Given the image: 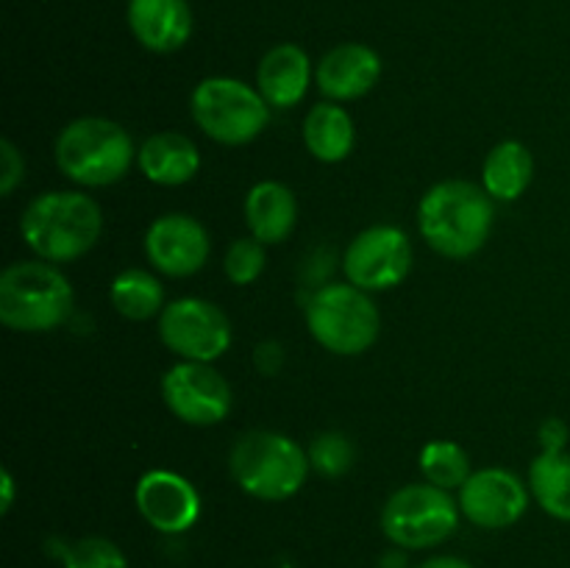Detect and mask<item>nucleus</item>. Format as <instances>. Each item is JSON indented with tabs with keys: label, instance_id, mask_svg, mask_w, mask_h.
I'll return each mask as SVG.
<instances>
[{
	"label": "nucleus",
	"instance_id": "obj_31",
	"mask_svg": "<svg viewBox=\"0 0 570 568\" xmlns=\"http://www.w3.org/2000/svg\"><path fill=\"white\" fill-rule=\"evenodd\" d=\"M410 568H473V566L468 560H462V557L434 555V557H426L423 562H415V566H410Z\"/></svg>",
	"mask_w": 570,
	"mask_h": 568
},
{
	"label": "nucleus",
	"instance_id": "obj_10",
	"mask_svg": "<svg viewBox=\"0 0 570 568\" xmlns=\"http://www.w3.org/2000/svg\"><path fill=\"white\" fill-rule=\"evenodd\" d=\"M412 259L415 254L406 232L379 223L351 239L343 256V271L354 287L365 293H387L410 276Z\"/></svg>",
	"mask_w": 570,
	"mask_h": 568
},
{
	"label": "nucleus",
	"instance_id": "obj_12",
	"mask_svg": "<svg viewBox=\"0 0 570 568\" xmlns=\"http://www.w3.org/2000/svg\"><path fill=\"white\" fill-rule=\"evenodd\" d=\"M462 518L479 529H507L521 521L532 501V490L507 468H479L456 490Z\"/></svg>",
	"mask_w": 570,
	"mask_h": 568
},
{
	"label": "nucleus",
	"instance_id": "obj_2",
	"mask_svg": "<svg viewBox=\"0 0 570 568\" xmlns=\"http://www.w3.org/2000/svg\"><path fill=\"white\" fill-rule=\"evenodd\" d=\"M104 212L92 195L81 189L42 193L20 217V237L37 259L65 265L81 259L98 245Z\"/></svg>",
	"mask_w": 570,
	"mask_h": 568
},
{
	"label": "nucleus",
	"instance_id": "obj_23",
	"mask_svg": "<svg viewBox=\"0 0 570 568\" xmlns=\"http://www.w3.org/2000/svg\"><path fill=\"white\" fill-rule=\"evenodd\" d=\"M111 306L128 321H150L159 317L165 310V287L156 278V273L142 267H126L111 278L109 287Z\"/></svg>",
	"mask_w": 570,
	"mask_h": 568
},
{
	"label": "nucleus",
	"instance_id": "obj_21",
	"mask_svg": "<svg viewBox=\"0 0 570 568\" xmlns=\"http://www.w3.org/2000/svg\"><path fill=\"white\" fill-rule=\"evenodd\" d=\"M534 182V156L518 139L495 145L482 165V187L493 200H518Z\"/></svg>",
	"mask_w": 570,
	"mask_h": 568
},
{
	"label": "nucleus",
	"instance_id": "obj_30",
	"mask_svg": "<svg viewBox=\"0 0 570 568\" xmlns=\"http://www.w3.org/2000/svg\"><path fill=\"white\" fill-rule=\"evenodd\" d=\"M540 440H543V449H566V440H568L566 423L551 418V421L543 423V429H540Z\"/></svg>",
	"mask_w": 570,
	"mask_h": 568
},
{
	"label": "nucleus",
	"instance_id": "obj_25",
	"mask_svg": "<svg viewBox=\"0 0 570 568\" xmlns=\"http://www.w3.org/2000/svg\"><path fill=\"white\" fill-rule=\"evenodd\" d=\"M267 245L259 243L256 237H237L226 248V256H223V273L232 284L237 287H245V284H254L256 278L265 273L267 265Z\"/></svg>",
	"mask_w": 570,
	"mask_h": 568
},
{
	"label": "nucleus",
	"instance_id": "obj_29",
	"mask_svg": "<svg viewBox=\"0 0 570 568\" xmlns=\"http://www.w3.org/2000/svg\"><path fill=\"white\" fill-rule=\"evenodd\" d=\"M254 362H256V368H259V373H265V376H273V373L282 371L284 349L276 343V340H265V343L256 345Z\"/></svg>",
	"mask_w": 570,
	"mask_h": 568
},
{
	"label": "nucleus",
	"instance_id": "obj_26",
	"mask_svg": "<svg viewBox=\"0 0 570 568\" xmlns=\"http://www.w3.org/2000/svg\"><path fill=\"white\" fill-rule=\"evenodd\" d=\"M309 466L315 468L321 477H343L351 466H354L356 449L351 443L348 434L343 432H321L315 440H312L309 449Z\"/></svg>",
	"mask_w": 570,
	"mask_h": 568
},
{
	"label": "nucleus",
	"instance_id": "obj_15",
	"mask_svg": "<svg viewBox=\"0 0 570 568\" xmlns=\"http://www.w3.org/2000/svg\"><path fill=\"white\" fill-rule=\"evenodd\" d=\"M379 78H382V56L362 42L334 45L315 67L317 89L334 104L365 98Z\"/></svg>",
	"mask_w": 570,
	"mask_h": 568
},
{
	"label": "nucleus",
	"instance_id": "obj_7",
	"mask_svg": "<svg viewBox=\"0 0 570 568\" xmlns=\"http://www.w3.org/2000/svg\"><path fill=\"white\" fill-rule=\"evenodd\" d=\"M189 115L212 143L243 148L267 128L271 106L250 84L232 76H212L189 95Z\"/></svg>",
	"mask_w": 570,
	"mask_h": 568
},
{
	"label": "nucleus",
	"instance_id": "obj_24",
	"mask_svg": "<svg viewBox=\"0 0 570 568\" xmlns=\"http://www.w3.org/2000/svg\"><path fill=\"white\" fill-rule=\"evenodd\" d=\"M417 466L426 482L443 490H460L473 473L471 454L456 440H429L421 449Z\"/></svg>",
	"mask_w": 570,
	"mask_h": 568
},
{
	"label": "nucleus",
	"instance_id": "obj_28",
	"mask_svg": "<svg viewBox=\"0 0 570 568\" xmlns=\"http://www.w3.org/2000/svg\"><path fill=\"white\" fill-rule=\"evenodd\" d=\"M26 178V159L11 139L0 143V193L9 198Z\"/></svg>",
	"mask_w": 570,
	"mask_h": 568
},
{
	"label": "nucleus",
	"instance_id": "obj_4",
	"mask_svg": "<svg viewBox=\"0 0 570 568\" xmlns=\"http://www.w3.org/2000/svg\"><path fill=\"white\" fill-rule=\"evenodd\" d=\"M72 306L76 290L53 262H11L0 273V323L11 332H53L70 317Z\"/></svg>",
	"mask_w": 570,
	"mask_h": 568
},
{
	"label": "nucleus",
	"instance_id": "obj_27",
	"mask_svg": "<svg viewBox=\"0 0 570 568\" xmlns=\"http://www.w3.org/2000/svg\"><path fill=\"white\" fill-rule=\"evenodd\" d=\"M61 562L65 568H128L120 546L109 538H98V535H89V538L67 546Z\"/></svg>",
	"mask_w": 570,
	"mask_h": 568
},
{
	"label": "nucleus",
	"instance_id": "obj_3",
	"mask_svg": "<svg viewBox=\"0 0 570 568\" xmlns=\"http://www.w3.org/2000/svg\"><path fill=\"white\" fill-rule=\"evenodd\" d=\"M134 139L109 117H78L56 137V167L78 187H111L131 173L137 161Z\"/></svg>",
	"mask_w": 570,
	"mask_h": 568
},
{
	"label": "nucleus",
	"instance_id": "obj_19",
	"mask_svg": "<svg viewBox=\"0 0 570 568\" xmlns=\"http://www.w3.org/2000/svg\"><path fill=\"white\" fill-rule=\"evenodd\" d=\"M245 226L250 237L265 245H278L295 232L298 223V200L282 182H259L245 195Z\"/></svg>",
	"mask_w": 570,
	"mask_h": 568
},
{
	"label": "nucleus",
	"instance_id": "obj_5",
	"mask_svg": "<svg viewBox=\"0 0 570 568\" xmlns=\"http://www.w3.org/2000/svg\"><path fill=\"white\" fill-rule=\"evenodd\" d=\"M228 471L250 499L287 501L306 484L312 471L309 451L287 434L254 429L232 445Z\"/></svg>",
	"mask_w": 570,
	"mask_h": 568
},
{
	"label": "nucleus",
	"instance_id": "obj_22",
	"mask_svg": "<svg viewBox=\"0 0 570 568\" xmlns=\"http://www.w3.org/2000/svg\"><path fill=\"white\" fill-rule=\"evenodd\" d=\"M532 499L546 516L570 523V454L566 449H543L529 466Z\"/></svg>",
	"mask_w": 570,
	"mask_h": 568
},
{
	"label": "nucleus",
	"instance_id": "obj_20",
	"mask_svg": "<svg viewBox=\"0 0 570 568\" xmlns=\"http://www.w3.org/2000/svg\"><path fill=\"white\" fill-rule=\"evenodd\" d=\"M304 145L323 165H337L348 159L356 145V126L348 109L334 100H321L304 117Z\"/></svg>",
	"mask_w": 570,
	"mask_h": 568
},
{
	"label": "nucleus",
	"instance_id": "obj_32",
	"mask_svg": "<svg viewBox=\"0 0 570 568\" xmlns=\"http://www.w3.org/2000/svg\"><path fill=\"white\" fill-rule=\"evenodd\" d=\"M0 490H3V499H0V512H9L11 505H14V479H11L9 468L0 471Z\"/></svg>",
	"mask_w": 570,
	"mask_h": 568
},
{
	"label": "nucleus",
	"instance_id": "obj_17",
	"mask_svg": "<svg viewBox=\"0 0 570 568\" xmlns=\"http://www.w3.org/2000/svg\"><path fill=\"white\" fill-rule=\"evenodd\" d=\"M312 87V61L301 45L284 42L267 50L256 67V89L271 109H293Z\"/></svg>",
	"mask_w": 570,
	"mask_h": 568
},
{
	"label": "nucleus",
	"instance_id": "obj_18",
	"mask_svg": "<svg viewBox=\"0 0 570 568\" xmlns=\"http://www.w3.org/2000/svg\"><path fill=\"white\" fill-rule=\"evenodd\" d=\"M200 150L187 134L156 131L139 145L137 167L150 184L159 187H181L193 182L200 170Z\"/></svg>",
	"mask_w": 570,
	"mask_h": 568
},
{
	"label": "nucleus",
	"instance_id": "obj_11",
	"mask_svg": "<svg viewBox=\"0 0 570 568\" xmlns=\"http://www.w3.org/2000/svg\"><path fill=\"white\" fill-rule=\"evenodd\" d=\"M165 407L189 427H215L232 412L234 393L228 379L212 362L178 360L161 376Z\"/></svg>",
	"mask_w": 570,
	"mask_h": 568
},
{
	"label": "nucleus",
	"instance_id": "obj_13",
	"mask_svg": "<svg viewBox=\"0 0 570 568\" xmlns=\"http://www.w3.org/2000/svg\"><path fill=\"white\" fill-rule=\"evenodd\" d=\"M212 254V239L204 223L184 212L156 217L145 232V256L161 276L187 278L204 271Z\"/></svg>",
	"mask_w": 570,
	"mask_h": 568
},
{
	"label": "nucleus",
	"instance_id": "obj_14",
	"mask_svg": "<svg viewBox=\"0 0 570 568\" xmlns=\"http://www.w3.org/2000/svg\"><path fill=\"white\" fill-rule=\"evenodd\" d=\"M134 505L142 521L161 535H184L198 523L200 493L187 477L167 468L142 473L134 484Z\"/></svg>",
	"mask_w": 570,
	"mask_h": 568
},
{
	"label": "nucleus",
	"instance_id": "obj_8",
	"mask_svg": "<svg viewBox=\"0 0 570 568\" xmlns=\"http://www.w3.org/2000/svg\"><path fill=\"white\" fill-rule=\"evenodd\" d=\"M460 501L432 482H412L395 490L382 507V532L395 549H438L460 527Z\"/></svg>",
	"mask_w": 570,
	"mask_h": 568
},
{
	"label": "nucleus",
	"instance_id": "obj_16",
	"mask_svg": "<svg viewBox=\"0 0 570 568\" xmlns=\"http://www.w3.org/2000/svg\"><path fill=\"white\" fill-rule=\"evenodd\" d=\"M128 28L134 39L150 53H176L193 37L189 0H128Z\"/></svg>",
	"mask_w": 570,
	"mask_h": 568
},
{
	"label": "nucleus",
	"instance_id": "obj_9",
	"mask_svg": "<svg viewBox=\"0 0 570 568\" xmlns=\"http://www.w3.org/2000/svg\"><path fill=\"white\" fill-rule=\"evenodd\" d=\"M159 340L178 360L215 362L232 349L234 332L228 315L215 301L184 295L161 310Z\"/></svg>",
	"mask_w": 570,
	"mask_h": 568
},
{
	"label": "nucleus",
	"instance_id": "obj_1",
	"mask_svg": "<svg viewBox=\"0 0 570 568\" xmlns=\"http://www.w3.org/2000/svg\"><path fill=\"white\" fill-rule=\"evenodd\" d=\"M493 204L482 184L462 178L434 184L417 204L421 237L445 259H468L488 245L495 221Z\"/></svg>",
	"mask_w": 570,
	"mask_h": 568
},
{
	"label": "nucleus",
	"instance_id": "obj_6",
	"mask_svg": "<svg viewBox=\"0 0 570 568\" xmlns=\"http://www.w3.org/2000/svg\"><path fill=\"white\" fill-rule=\"evenodd\" d=\"M304 317L312 340L337 356L365 354L382 332V315L371 293L351 282L317 287L306 301Z\"/></svg>",
	"mask_w": 570,
	"mask_h": 568
}]
</instances>
